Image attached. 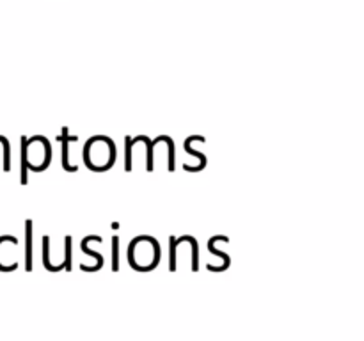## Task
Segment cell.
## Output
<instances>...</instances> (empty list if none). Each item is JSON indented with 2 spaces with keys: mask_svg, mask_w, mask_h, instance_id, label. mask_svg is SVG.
Masks as SVG:
<instances>
[{
  "mask_svg": "<svg viewBox=\"0 0 364 341\" xmlns=\"http://www.w3.org/2000/svg\"><path fill=\"white\" fill-rule=\"evenodd\" d=\"M25 269H32V220H25Z\"/></svg>",
  "mask_w": 364,
  "mask_h": 341,
  "instance_id": "cell-3",
  "label": "cell"
},
{
  "mask_svg": "<svg viewBox=\"0 0 364 341\" xmlns=\"http://www.w3.org/2000/svg\"><path fill=\"white\" fill-rule=\"evenodd\" d=\"M59 141L63 142V160H60V163H63L64 170L75 173V170H77V166H70V142L78 141V137L77 135H70V128L63 126V134L59 135Z\"/></svg>",
  "mask_w": 364,
  "mask_h": 341,
  "instance_id": "cell-1",
  "label": "cell"
},
{
  "mask_svg": "<svg viewBox=\"0 0 364 341\" xmlns=\"http://www.w3.org/2000/svg\"><path fill=\"white\" fill-rule=\"evenodd\" d=\"M164 141H166L167 149H169V170L173 173L174 170V142L169 135H164Z\"/></svg>",
  "mask_w": 364,
  "mask_h": 341,
  "instance_id": "cell-13",
  "label": "cell"
},
{
  "mask_svg": "<svg viewBox=\"0 0 364 341\" xmlns=\"http://www.w3.org/2000/svg\"><path fill=\"white\" fill-rule=\"evenodd\" d=\"M91 240H95V242H102L103 238L100 237V234H89V237H85L84 240L80 242V249H82V251H84V252H87L89 256H92V258L98 259V265L102 266V265H103V258H102V254H100V252L91 251V249L87 247V244H89V242H91Z\"/></svg>",
  "mask_w": 364,
  "mask_h": 341,
  "instance_id": "cell-7",
  "label": "cell"
},
{
  "mask_svg": "<svg viewBox=\"0 0 364 341\" xmlns=\"http://www.w3.org/2000/svg\"><path fill=\"white\" fill-rule=\"evenodd\" d=\"M21 174L20 181L21 185H27L28 181V139L25 135H21Z\"/></svg>",
  "mask_w": 364,
  "mask_h": 341,
  "instance_id": "cell-4",
  "label": "cell"
},
{
  "mask_svg": "<svg viewBox=\"0 0 364 341\" xmlns=\"http://www.w3.org/2000/svg\"><path fill=\"white\" fill-rule=\"evenodd\" d=\"M178 242L176 237H171L169 238V251H171V270H176V247H178Z\"/></svg>",
  "mask_w": 364,
  "mask_h": 341,
  "instance_id": "cell-12",
  "label": "cell"
},
{
  "mask_svg": "<svg viewBox=\"0 0 364 341\" xmlns=\"http://www.w3.org/2000/svg\"><path fill=\"white\" fill-rule=\"evenodd\" d=\"M191 141H192V135H191V137H187V141H185V151L191 153V155H194V156H198V158H199V166L198 167H192V166H187V163H185L183 169L188 170V173H199V170L205 169L206 163H208V162H206L205 153H201V151H198V149L192 148Z\"/></svg>",
  "mask_w": 364,
  "mask_h": 341,
  "instance_id": "cell-2",
  "label": "cell"
},
{
  "mask_svg": "<svg viewBox=\"0 0 364 341\" xmlns=\"http://www.w3.org/2000/svg\"><path fill=\"white\" fill-rule=\"evenodd\" d=\"M112 269H119V238L112 237Z\"/></svg>",
  "mask_w": 364,
  "mask_h": 341,
  "instance_id": "cell-11",
  "label": "cell"
},
{
  "mask_svg": "<svg viewBox=\"0 0 364 341\" xmlns=\"http://www.w3.org/2000/svg\"><path fill=\"white\" fill-rule=\"evenodd\" d=\"M219 240H223V242H230V238H228L226 234H215V237L210 238V240H208V245H206V247H208V251H210V252H213V254H215V256H219V258H223V259H224V263H226V265L230 266V263H231L230 256H228L226 252H220V251H217V249H215V242H219Z\"/></svg>",
  "mask_w": 364,
  "mask_h": 341,
  "instance_id": "cell-6",
  "label": "cell"
},
{
  "mask_svg": "<svg viewBox=\"0 0 364 341\" xmlns=\"http://www.w3.org/2000/svg\"><path fill=\"white\" fill-rule=\"evenodd\" d=\"M176 242H178V244H181V242H191V244H192V270H194V272H198V269H199V244H198V240H196L192 234H183V237L176 238Z\"/></svg>",
  "mask_w": 364,
  "mask_h": 341,
  "instance_id": "cell-5",
  "label": "cell"
},
{
  "mask_svg": "<svg viewBox=\"0 0 364 341\" xmlns=\"http://www.w3.org/2000/svg\"><path fill=\"white\" fill-rule=\"evenodd\" d=\"M43 263H45V266L50 270V272H59L60 269H64V265L53 266L52 263H50V237L48 234H45V237H43Z\"/></svg>",
  "mask_w": 364,
  "mask_h": 341,
  "instance_id": "cell-8",
  "label": "cell"
},
{
  "mask_svg": "<svg viewBox=\"0 0 364 341\" xmlns=\"http://www.w3.org/2000/svg\"><path fill=\"white\" fill-rule=\"evenodd\" d=\"M124 170H127V173H130L132 170V146L135 144L134 141H132V137H128L127 135V139H124Z\"/></svg>",
  "mask_w": 364,
  "mask_h": 341,
  "instance_id": "cell-9",
  "label": "cell"
},
{
  "mask_svg": "<svg viewBox=\"0 0 364 341\" xmlns=\"http://www.w3.org/2000/svg\"><path fill=\"white\" fill-rule=\"evenodd\" d=\"M64 254H66V259H64V269H66V272H70L71 270V237L68 234L66 238H64Z\"/></svg>",
  "mask_w": 364,
  "mask_h": 341,
  "instance_id": "cell-10",
  "label": "cell"
}]
</instances>
